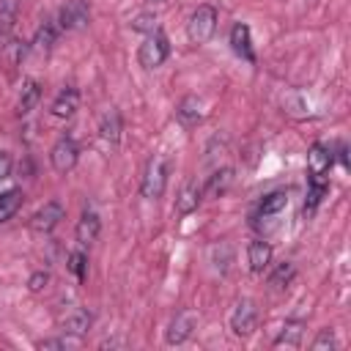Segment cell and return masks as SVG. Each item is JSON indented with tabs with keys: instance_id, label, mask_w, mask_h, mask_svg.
I'll return each instance as SVG.
<instances>
[{
	"instance_id": "6da1fadb",
	"label": "cell",
	"mask_w": 351,
	"mask_h": 351,
	"mask_svg": "<svg viewBox=\"0 0 351 351\" xmlns=\"http://www.w3.org/2000/svg\"><path fill=\"white\" fill-rule=\"evenodd\" d=\"M165 184H167V156L156 154V156L148 159V165H145V170H143L140 192H143V197L156 200V197H162Z\"/></svg>"
},
{
	"instance_id": "7a4b0ae2",
	"label": "cell",
	"mask_w": 351,
	"mask_h": 351,
	"mask_svg": "<svg viewBox=\"0 0 351 351\" xmlns=\"http://www.w3.org/2000/svg\"><path fill=\"white\" fill-rule=\"evenodd\" d=\"M217 30V8L214 5H197L186 22V33L192 44H206Z\"/></svg>"
},
{
	"instance_id": "3957f363",
	"label": "cell",
	"mask_w": 351,
	"mask_h": 351,
	"mask_svg": "<svg viewBox=\"0 0 351 351\" xmlns=\"http://www.w3.org/2000/svg\"><path fill=\"white\" fill-rule=\"evenodd\" d=\"M167 55H170V44H167V38H165L159 30L151 33V36L140 44V49H137V60H140L143 69H156V66H162V63L167 60Z\"/></svg>"
},
{
	"instance_id": "277c9868",
	"label": "cell",
	"mask_w": 351,
	"mask_h": 351,
	"mask_svg": "<svg viewBox=\"0 0 351 351\" xmlns=\"http://www.w3.org/2000/svg\"><path fill=\"white\" fill-rule=\"evenodd\" d=\"M255 321H258L255 302L252 299H239L236 307H233V313H230V329H233V335H239V337L252 335Z\"/></svg>"
},
{
	"instance_id": "5b68a950",
	"label": "cell",
	"mask_w": 351,
	"mask_h": 351,
	"mask_svg": "<svg viewBox=\"0 0 351 351\" xmlns=\"http://www.w3.org/2000/svg\"><path fill=\"white\" fill-rule=\"evenodd\" d=\"M88 19H90L88 3H85V0H69V3L60 8L58 27H60V30H80V27L88 25Z\"/></svg>"
},
{
	"instance_id": "8992f818",
	"label": "cell",
	"mask_w": 351,
	"mask_h": 351,
	"mask_svg": "<svg viewBox=\"0 0 351 351\" xmlns=\"http://www.w3.org/2000/svg\"><path fill=\"white\" fill-rule=\"evenodd\" d=\"M77 156H80V151H77V143L71 137H60L49 151V162L58 173H69L77 165Z\"/></svg>"
},
{
	"instance_id": "52a82bcc",
	"label": "cell",
	"mask_w": 351,
	"mask_h": 351,
	"mask_svg": "<svg viewBox=\"0 0 351 351\" xmlns=\"http://www.w3.org/2000/svg\"><path fill=\"white\" fill-rule=\"evenodd\" d=\"M63 217H66V208H63L58 200H49V203H44V206L30 217V228H33L36 233H49Z\"/></svg>"
},
{
	"instance_id": "ba28073f",
	"label": "cell",
	"mask_w": 351,
	"mask_h": 351,
	"mask_svg": "<svg viewBox=\"0 0 351 351\" xmlns=\"http://www.w3.org/2000/svg\"><path fill=\"white\" fill-rule=\"evenodd\" d=\"M195 324H197V313H192V310H181V313L173 318L170 329H167V343H170V346L184 343V340L192 335Z\"/></svg>"
},
{
	"instance_id": "9c48e42d",
	"label": "cell",
	"mask_w": 351,
	"mask_h": 351,
	"mask_svg": "<svg viewBox=\"0 0 351 351\" xmlns=\"http://www.w3.org/2000/svg\"><path fill=\"white\" fill-rule=\"evenodd\" d=\"M99 140H101L107 148H115V145H118V140H121V115H118V110H107V112L101 115Z\"/></svg>"
},
{
	"instance_id": "30bf717a",
	"label": "cell",
	"mask_w": 351,
	"mask_h": 351,
	"mask_svg": "<svg viewBox=\"0 0 351 351\" xmlns=\"http://www.w3.org/2000/svg\"><path fill=\"white\" fill-rule=\"evenodd\" d=\"M332 159H335L332 151H329L324 143H315V145L310 148V154H307V173L326 178V173H329V167H332Z\"/></svg>"
},
{
	"instance_id": "8fae6325",
	"label": "cell",
	"mask_w": 351,
	"mask_h": 351,
	"mask_svg": "<svg viewBox=\"0 0 351 351\" xmlns=\"http://www.w3.org/2000/svg\"><path fill=\"white\" fill-rule=\"evenodd\" d=\"M99 228H101L99 214H96L93 208H85V211H82V217H80V222H77V241H80L82 247L93 244V241H96V236H99Z\"/></svg>"
},
{
	"instance_id": "7c38bea8",
	"label": "cell",
	"mask_w": 351,
	"mask_h": 351,
	"mask_svg": "<svg viewBox=\"0 0 351 351\" xmlns=\"http://www.w3.org/2000/svg\"><path fill=\"white\" fill-rule=\"evenodd\" d=\"M176 118H178L181 126H195V123H200V118H203V104H200V99H197V96L181 99L178 107H176Z\"/></svg>"
},
{
	"instance_id": "4fadbf2b",
	"label": "cell",
	"mask_w": 351,
	"mask_h": 351,
	"mask_svg": "<svg viewBox=\"0 0 351 351\" xmlns=\"http://www.w3.org/2000/svg\"><path fill=\"white\" fill-rule=\"evenodd\" d=\"M247 261H250V269H252L255 274L263 271V269L271 263V247H269L263 239L250 241V247H247Z\"/></svg>"
},
{
	"instance_id": "5bb4252c",
	"label": "cell",
	"mask_w": 351,
	"mask_h": 351,
	"mask_svg": "<svg viewBox=\"0 0 351 351\" xmlns=\"http://www.w3.org/2000/svg\"><path fill=\"white\" fill-rule=\"evenodd\" d=\"M230 47H233V52L236 55H241L244 60H255V52H252V44H250V27L247 25H233V30H230Z\"/></svg>"
},
{
	"instance_id": "9a60e30c",
	"label": "cell",
	"mask_w": 351,
	"mask_h": 351,
	"mask_svg": "<svg viewBox=\"0 0 351 351\" xmlns=\"http://www.w3.org/2000/svg\"><path fill=\"white\" fill-rule=\"evenodd\" d=\"M77 104H80V93L74 88H63L52 101V115L55 118H69V115H74Z\"/></svg>"
},
{
	"instance_id": "2e32d148",
	"label": "cell",
	"mask_w": 351,
	"mask_h": 351,
	"mask_svg": "<svg viewBox=\"0 0 351 351\" xmlns=\"http://www.w3.org/2000/svg\"><path fill=\"white\" fill-rule=\"evenodd\" d=\"M200 186L195 184V181H186L184 186H181V192H178V197H176V211L178 214H192L195 208H197V203H200Z\"/></svg>"
},
{
	"instance_id": "e0dca14e",
	"label": "cell",
	"mask_w": 351,
	"mask_h": 351,
	"mask_svg": "<svg viewBox=\"0 0 351 351\" xmlns=\"http://www.w3.org/2000/svg\"><path fill=\"white\" fill-rule=\"evenodd\" d=\"M230 181H233V170H230V167H222V170H217V173L208 178V184H206L203 195H206V197H219V195H225V192H228Z\"/></svg>"
},
{
	"instance_id": "ac0fdd59",
	"label": "cell",
	"mask_w": 351,
	"mask_h": 351,
	"mask_svg": "<svg viewBox=\"0 0 351 351\" xmlns=\"http://www.w3.org/2000/svg\"><path fill=\"white\" fill-rule=\"evenodd\" d=\"M329 181L324 176H310V186H307V200H304V214H313L315 206L321 203V197L326 195Z\"/></svg>"
},
{
	"instance_id": "d6986e66",
	"label": "cell",
	"mask_w": 351,
	"mask_h": 351,
	"mask_svg": "<svg viewBox=\"0 0 351 351\" xmlns=\"http://www.w3.org/2000/svg\"><path fill=\"white\" fill-rule=\"evenodd\" d=\"M285 206H288V192H282V189L269 192V195L261 200V206H258V217H277Z\"/></svg>"
},
{
	"instance_id": "ffe728a7",
	"label": "cell",
	"mask_w": 351,
	"mask_h": 351,
	"mask_svg": "<svg viewBox=\"0 0 351 351\" xmlns=\"http://www.w3.org/2000/svg\"><path fill=\"white\" fill-rule=\"evenodd\" d=\"M19 206H22V189H5V192H0V222H5V219H11L16 211H19Z\"/></svg>"
},
{
	"instance_id": "44dd1931",
	"label": "cell",
	"mask_w": 351,
	"mask_h": 351,
	"mask_svg": "<svg viewBox=\"0 0 351 351\" xmlns=\"http://www.w3.org/2000/svg\"><path fill=\"white\" fill-rule=\"evenodd\" d=\"M16 8H19V3H16V0H0V41H5V38H8V33L14 30Z\"/></svg>"
},
{
	"instance_id": "7402d4cb",
	"label": "cell",
	"mask_w": 351,
	"mask_h": 351,
	"mask_svg": "<svg viewBox=\"0 0 351 351\" xmlns=\"http://www.w3.org/2000/svg\"><path fill=\"white\" fill-rule=\"evenodd\" d=\"M38 96H41L38 82H36V80H27V82L22 85V90H19V101H16L19 112H22V115H25V112H30V110L38 104Z\"/></svg>"
},
{
	"instance_id": "603a6c76",
	"label": "cell",
	"mask_w": 351,
	"mask_h": 351,
	"mask_svg": "<svg viewBox=\"0 0 351 351\" xmlns=\"http://www.w3.org/2000/svg\"><path fill=\"white\" fill-rule=\"evenodd\" d=\"M302 332H304V324L302 321H288L282 326V332L277 335L274 346H291V348H296L302 343Z\"/></svg>"
},
{
	"instance_id": "cb8c5ba5",
	"label": "cell",
	"mask_w": 351,
	"mask_h": 351,
	"mask_svg": "<svg viewBox=\"0 0 351 351\" xmlns=\"http://www.w3.org/2000/svg\"><path fill=\"white\" fill-rule=\"evenodd\" d=\"M63 329H66V332H71V335H85V332L90 329V313L77 307L71 315H66Z\"/></svg>"
},
{
	"instance_id": "d4e9b609",
	"label": "cell",
	"mask_w": 351,
	"mask_h": 351,
	"mask_svg": "<svg viewBox=\"0 0 351 351\" xmlns=\"http://www.w3.org/2000/svg\"><path fill=\"white\" fill-rule=\"evenodd\" d=\"M55 38H58V27L52 25V22H44L38 30H36V38H33V47L36 49H49L52 44H55Z\"/></svg>"
},
{
	"instance_id": "484cf974",
	"label": "cell",
	"mask_w": 351,
	"mask_h": 351,
	"mask_svg": "<svg viewBox=\"0 0 351 351\" xmlns=\"http://www.w3.org/2000/svg\"><path fill=\"white\" fill-rule=\"evenodd\" d=\"M69 271L82 282L85 280V271H88V258H85V252L82 250H74L71 255H69Z\"/></svg>"
},
{
	"instance_id": "4316f807",
	"label": "cell",
	"mask_w": 351,
	"mask_h": 351,
	"mask_svg": "<svg viewBox=\"0 0 351 351\" xmlns=\"http://www.w3.org/2000/svg\"><path fill=\"white\" fill-rule=\"evenodd\" d=\"M291 277H293V263H280L274 271H271V277H269V285H274V288H285L288 282H291Z\"/></svg>"
},
{
	"instance_id": "83f0119b",
	"label": "cell",
	"mask_w": 351,
	"mask_h": 351,
	"mask_svg": "<svg viewBox=\"0 0 351 351\" xmlns=\"http://www.w3.org/2000/svg\"><path fill=\"white\" fill-rule=\"evenodd\" d=\"M132 27L134 30H140V33H156V16L154 14H140V16H134V22H132Z\"/></svg>"
},
{
	"instance_id": "f1b7e54d",
	"label": "cell",
	"mask_w": 351,
	"mask_h": 351,
	"mask_svg": "<svg viewBox=\"0 0 351 351\" xmlns=\"http://www.w3.org/2000/svg\"><path fill=\"white\" fill-rule=\"evenodd\" d=\"M324 348H335V332L332 329H321L318 337L313 340V351H324Z\"/></svg>"
},
{
	"instance_id": "f546056e",
	"label": "cell",
	"mask_w": 351,
	"mask_h": 351,
	"mask_svg": "<svg viewBox=\"0 0 351 351\" xmlns=\"http://www.w3.org/2000/svg\"><path fill=\"white\" fill-rule=\"evenodd\" d=\"M47 282H49V274H47V271H36V274L30 277V282H27V285H30V291H41Z\"/></svg>"
},
{
	"instance_id": "4dcf8cb0",
	"label": "cell",
	"mask_w": 351,
	"mask_h": 351,
	"mask_svg": "<svg viewBox=\"0 0 351 351\" xmlns=\"http://www.w3.org/2000/svg\"><path fill=\"white\" fill-rule=\"evenodd\" d=\"M8 170H11V159H8V154L0 151V181L8 176Z\"/></svg>"
},
{
	"instance_id": "1f68e13d",
	"label": "cell",
	"mask_w": 351,
	"mask_h": 351,
	"mask_svg": "<svg viewBox=\"0 0 351 351\" xmlns=\"http://www.w3.org/2000/svg\"><path fill=\"white\" fill-rule=\"evenodd\" d=\"M63 346H66L63 340H41L38 343V348H63Z\"/></svg>"
},
{
	"instance_id": "d6a6232c",
	"label": "cell",
	"mask_w": 351,
	"mask_h": 351,
	"mask_svg": "<svg viewBox=\"0 0 351 351\" xmlns=\"http://www.w3.org/2000/svg\"><path fill=\"white\" fill-rule=\"evenodd\" d=\"M156 3H162V0H156Z\"/></svg>"
}]
</instances>
